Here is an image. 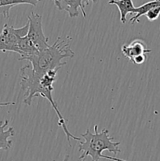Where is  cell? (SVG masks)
Returning <instances> with one entry per match:
<instances>
[{
  "mask_svg": "<svg viewBox=\"0 0 160 161\" xmlns=\"http://www.w3.org/2000/svg\"><path fill=\"white\" fill-rule=\"evenodd\" d=\"M60 68L45 72L43 75H37L33 71L31 64H26L20 69V87L21 91L24 92V99L23 102L27 105H31L32 99L35 96L41 95L44 98L47 99L50 103L51 106L56 112V114L58 117V125L62 127L66 137H67V142L69 146L71 144V138L75 141H80V138L72 135L68 130L66 124V120L62 116L58 108L57 105L53 97V83L56 81V75Z\"/></svg>",
  "mask_w": 160,
  "mask_h": 161,
  "instance_id": "6da1fadb",
  "label": "cell"
},
{
  "mask_svg": "<svg viewBox=\"0 0 160 161\" xmlns=\"http://www.w3.org/2000/svg\"><path fill=\"white\" fill-rule=\"evenodd\" d=\"M69 40H71L70 37L65 39L57 37L53 45H50L39 53L22 58L20 61L27 60L30 61L33 71L39 75L52 69H61L67 64L66 61L63 62L62 60L72 58L75 56V52L71 48Z\"/></svg>",
  "mask_w": 160,
  "mask_h": 161,
  "instance_id": "7a4b0ae2",
  "label": "cell"
},
{
  "mask_svg": "<svg viewBox=\"0 0 160 161\" xmlns=\"http://www.w3.org/2000/svg\"><path fill=\"white\" fill-rule=\"evenodd\" d=\"M94 133H92L89 129H87L84 134H82V137L84 138V142H79V152L82 155L79 157L80 160H85L87 157H90L93 161H97L100 159L114 161H123L122 159L108 157L102 154L104 151H109L117 155L121 152L119 149L120 142H113V138L108 134V130L104 128L100 132L98 131V126L95 125L93 127Z\"/></svg>",
  "mask_w": 160,
  "mask_h": 161,
  "instance_id": "3957f363",
  "label": "cell"
},
{
  "mask_svg": "<svg viewBox=\"0 0 160 161\" xmlns=\"http://www.w3.org/2000/svg\"><path fill=\"white\" fill-rule=\"evenodd\" d=\"M28 37L34 43L39 51L49 47V38L45 36L42 28V16L39 14L31 12L28 16Z\"/></svg>",
  "mask_w": 160,
  "mask_h": 161,
  "instance_id": "277c9868",
  "label": "cell"
},
{
  "mask_svg": "<svg viewBox=\"0 0 160 161\" xmlns=\"http://www.w3.org/2000/svg\"><path fill=\"white\" fill-rule=\"evenodd\" d=\"M20 37L18 28L6 24L0 34V51L19 53L18 39Z\"/></svg>",
  "mask_w": 160,
  "mask_h": 161,
  "instance_id": "5b68a950",
  "label": "cell"
},
{
  "mask_svg": "<svg viewBox=\"0 0 160 161\" xmlns=\"http://www.w3.org/2000/svg\"><path fill=\"white\" fill-rule=\"evenodd\" d=\"M54 4L59 10L67 12L70 17H77L79 15L78 8L81 9L84 18L86 17L83 0H54Z\"/></svg>",
  "mask_w": 160,
  "mask_h": 161,
  "instance_id": "8992f818",
  "label": "cell"
},
{
  "mask_svg": "<svg viewBox=\"0 0 160 161\" xmlns=\"http://www.w3.org/2000/svg\"><path fill=\"white\" fill-rule=\"evenodd\" d=\"M122 53L125 58H128L130 61L140 54L143 53H148L152 52V50L147 48V45L144 41L141 39H135L130 44L123 45L121 48Z\"/></svg>",
  "mask_w": 160,
  "mask_h": 161,
  "instance_id": "52a82bcc",
  "label": "cell"
},
{
  "mask_svg": "<svg viewBox=\"0 0 160 161\" xmlns=\"http://www.w3.org/2000/svg\"><path fill=\"white\" fill-rule=\"evenodd\" d=\"M108 4L115 5L120 13V20L122 24L126 22L128 14H134L135 8L133 0H109Z\"/></svg>",
  "mask_w": 160,
  "mask_h": 161,
  "instance_id": "ba28073f",
  "label": "cell"
},
{
  "mask_svg": "<svg viewBox=\"0 0 160 161\" xmlns=\"http://www.w3.org/2000/svg\"><path fill=\"white\" fill-rule=\"evenodd\" d=\"M8 124H9V120L7 119L5 120V122L0 121V146L2 147V149L5 150L10 149L13 142L9 138L15 135L13 127H9L6 130Z\"/></svg>",
  "mask_w": 160,
  "mask_h": 161,
  "instance_id": "9c48e42d",
  "label": "cell"
},
{
  "mask_svg": "<svg viewBox=\"0 0 160 161\" xmlns=\"http://www.w3.org/2000/svg\"><path fill=\"white\" fill-rule=\"evenodd\" d=\"M18 49L19 54L20 55V58H19V61L20 59L26 57L31 56L35 53H39V50L35 47L31 39L28 37V36H25L24 37H20L18 39Z\"/></svg>",
  "mask_w": 160,
  "mask_h": 161,
  "instance_id": "30bf717a",
  "label": "cell"
},
{
  "mask_svg": "<svg viewBox=\"0 0 160 161\" xmlns=\"http://www.w3.org/2000/svg\"><path fill=\"white\" fill-rule=\"evenodd\" d=\"M157 6H160V0H152V1L144 3L142 6H139V7H136L134 12L135 14L130 19V24L134 25L135 23H138L140 17L144 16V14L149 9H152L154 7H157Z\"/></svg>",
  "mask_w": 160,
  "mask_h": 161,
  "instance_id": "8fae6325",
  "label": "cell"
},
{
  "mask_svg": "<svg viewBox=\"0 0 160 161\" xmlns=\"http://www.w3.org/2000/svg\"><path fill=\"white\" fill-rule=\"evenodd\" d=\"M160 15V6H157V7H154L152 9H149L144 16L147 17V20L149 21H154V20H157Z\"/></svg>",
  "mask_w": 160,
  "mask_h": 161,
  "instance_id": "7c38bea8",
  "label": "cell"
},
{
  "mask_svg": "<svg viewBox=\"0 0 160 161\" xmlns=\"http://www.w3.org/2000/svg\"><path fill=\"white\" fill-rule=\"evenodd\" d=\"M147 59V53H143V54H140L138 55V56L135 57V58L132 60V62L135 64H142L143 63L145 62Z\"/></svg>",
  "mask_w": 160,
  "mask_h": 161,
  "instance_id": "4fadbf2b",
  "label": "cell"
},
{
  "mask_svg": "<svg viewBox=\"0 0 160 161\" xmlns=\"http://www.w3.org/2000/svg\"><path fill=\"white\" fill-rule=\"evenodd\" d=\"M39 2L40 0H23V4H29L33 6H36V5Z\"/></svg>",
  "mask_w": 160,
  "mask_h": 161,
  "instance_id": "5bb4252c",
  "label": "cell"
},
{
  "mask_svg": "<svg viewBox=\"0 0 160 161\" xmlns=\"http://www.w3.org/2000/svg\"><path fill=\"white\" fill-rule=\"evenodd\" d=\"M15 105L14 102H0V107L7 106V105Z\"/></svg>",
  "mask_w": 160,
  "mask_h": 161,
  "instance_id": "9a60e30c",
  "label": "cell"
},
{
  "mask_svg": "<svg viewBox=\"0 0 160 161\" xmlns=\"http://www.w3.org/2000/svg\"><path fill=\"white\" fill-rule=\"evenodd\" d=\"M97 0H83V4L86 6V5L89 4V3H97Z\"/></svg>",
  "mask_w": 160,
  "mask_h": 161,
  "instance_id": "2e32d148",
  "label": "cell"
},
{
  "mask_svg": "<svg viewBox=\"0 0 160 161\" xmlns=\"http://www.w3.org/2000/svg\"><path fill=\"white\" fill-rule=\"evenodd\" d=\"M53 1H54V0H53Z\"/></svg>",
  "mask_w": 160,
  "mask_h": 161,
  "instance_id": "e0dca14e",
  "label": "cell"
}]
</instances>
